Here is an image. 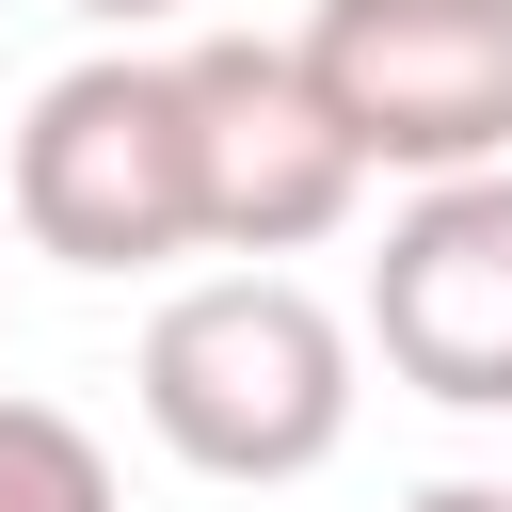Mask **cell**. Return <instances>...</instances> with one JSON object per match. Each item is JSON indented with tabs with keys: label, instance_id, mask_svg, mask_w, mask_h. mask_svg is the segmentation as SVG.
Masks as SVG:
<instances>
[{
	"label": "cell",
	"instance_id": "7",
	"mask_svg": "<svg viewBox=\"0 0 512 512\" xmlns=\"http://www.w3.org/2000/svg\"><path fill=\"white\" fill-rule=\"evenodd\" d=\"M64 16H96V32H176V16H208V0H64Z\"/></svg>",
	"mask_w": 512,
	"mask_h": 512
},
{
	"label": "cell",
	"instance_id": "8",
	"mask_svg": "<svg viewBox=\"0 0 512 512\" xmlns=\"http://www.w3.org/2000/svg\"><path fill=\"white\" fill-rule=\"evenodd\" d=\"M400 512H512V480H416Z\"/></svg>",
	"mask_w": 512,
	"mask_h": 512
},
{
	"label": "cell",
	"instance_id": "3",
	"mask_svg": "<svg viewBox=\"0 0 512 512\" xmlns=\"http://www.w3.org/2000/svg\"><path fill=\"white\" fill-rule=\"evenodd\" d=\"M192 160H208V256H320L368 208V144L336 128L304 32H192Z\"/></svg>",
	"mask_w": 512,
	"mask_h": 512
},
{
	"label": "cell",
	"instance_id": "5",
	"mask_svg": "<svg viewBox=\"0 0 512 512\" xmlns=\"http://www.w3.org/2000/svg\"><path fill=\"white\" fill-rule=\"evenodd\" d=\"M352 320H368L384 384H416L432 416H512V160L416 176Z\"/></svg>",
	"mask_w": 512,
	"mask_h": 512
},
{
	"label": "cell",
	"instance_id": "1",
	"mask_svg": "<svg viewBox=\"0 0 512 512\" xmlns=\"http://www.w3.org/2000/svg\"><path fill=\"white\" fill-rule=\"evenodd\" d=\"M352 368H368V320H336L288 256H240V272H192V288L144 320L128 400H144V432H160L192 480L272 496V480H320V464L352 448V400H368Z\"/></svg>",
	"mask_w": 512,
	"mask_h": 512
},
{
	"label": "cell",
	"instance_id": "6",
	"mask_svg": "<svg viewBox=\"0 0 512 512\" xmlns=\"http://www.w3.org/2000/svg\"><path fill=\"white\" fill-rule=\"evenodd\" d=\"M0 512H128V496H112V448L64 400H0Z\"/></svg>",
	"mask_w": 512,
	"mask_h": 512
},
{
	"label": "cell",
	"instance_id": "4",
	"mask_svg": "<svg viewBox=\"0 0 512 512\" xmlns=\"http://www.w3.org/2000/svg\"><path fill=\"white\" fill-rule=\"evenodd\" d=\"M304 64L368 176H480L512 160V0H320Z\"/></svg>",
	"mask_w": 512,
	"mask_h": 512
},
{
	"label": "cell",
	"instance_id": "2",
	"mask_svg": "<svg viewBox=\"0 0 512 512\" xmlns=\"http://www.w3.org/2000/svg\"><path fill=\"white\" fill-rule=\"evenodd\" d=\"M16 240L64 272H160L208 256V160H192V64L112 32L16 112Z\"/></svg>",
	"mask_w": 512,
	"mask_h": 512
}]
</instances>
